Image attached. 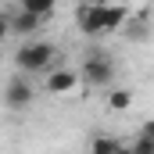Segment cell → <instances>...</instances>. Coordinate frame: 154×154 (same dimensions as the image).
I'll use <instances>...</instances> for the list:
<instances>
[{"instance_id": "obj_14", "label": "cell", "mask_w": 154, "mask_h": 154, "mask_svg": "<svg viewBox=\"0 0 154 154\" xmlns=\"http://www.w3.org/2000/svg\"><path fill=\"white\" fill-rule=\"evenodd\" d=\"M118 154H133V151H129V147H125V143H122V147H118Z\"/></svg>"}, {"instance_id": "obj_9", "label": "cell", "mask_w": 154, "mask_h": 154, "mask_svg": "<svg viewBox=\"0 0 154 154\" xmlns=\"http://www.w3.org/2000/svg\"><path fill=\"white\" fill-rule=\"evenodd\" d=\"M108 108H111V111H129V108H133V93H129L125 86H111V90H108Z\"/></svg>"}, {"instance_id": "obj_13", "label": "cell", "mask_w": 154, "mask_h": 154, "mask_svg": "<svg viewBox=\"0 0 154 154\" xmlns=\"http://www.w3.org/2000/svg\"><path fill=\"white\" fill-rule=\"evenodd\" d=\"M7 32H11V29H7V18L0 14V43H4V36H7Z\"/></svg>"}, {"instance_id": "obj_6", "label": "cell", "mask_w": 154, "mask_h": 154, "mask_svg": "<svg viewBox=\"0 0 154 154\" xmlns=\"http://www.w3.org/2000/svg\"><path fill=\"white\" fill-rule=\"evenodd\" d=\"M7 29H11V32H22V36H29V32H36V29H39V18L25 14V11L18 7V11L7 18Z\"/></svg>"}, {"instance_id": "obj_5", "label": "cell", "mask_w": 154, "mask_h": 154, "mask_svg": "<svg viewBox=\"0 0 154 154\" xmlns=\"http://www.w3.org/2000/svg\"><path fill=\"white\" fill-rule=\"evenodd\" d=\"M79 86V72L75 68H54L50 75H47V93H54V97H61V93H72Z\"/></svg>"}, {"instance_id": "obj_4", "label": "cell", "mask_w": 154, "mask_h": 154, "mask_svg": "<svg viewBox=\"0 0 154 154\" xmlns=\"http://www.w3.org/2000/svg\"><path fill=\"white\" fill-rule=\"evenodd\" d=\"M75 22L82 36H104V4H82L75 7Z\"/></svg>"}, {"instance_id": "obj_2", "label": "cell", "mask_w": 154, "mask_h": 154, "mask_svg": "<svg viewBox=\"0 0 154 154\" xmlns=\"http://www.w3.org/2000/svg\"><path fill=\"white\" fill-rule=\"evenodd\" d=\"M111 79H115V61L108 54H86L82 57L79 82H86V86H111Z\"/></svg>"}, {"instance_id": "obj_15", "label": "cell", "mask_w": 154, "mask_h": 154, "mask_svg": "<svg viewBox=\"0 0 154 154\" xmlns=\"http://www.w3.org/2000/svg\"><path fill=\"white\" fill-rule=\"evenodd\" d=\"M0 61H4V50H0Z\"/></svg>"}, {"instance_id": "obj_1", "label": "cell", "mask_w": 154, "mask_h": 154, "mask_svg": "<svg viewBox=\"0 0 154 154\" xmlns=\"http://www.w3.org/2000/svg\"><path fill=\"white\" fill-rule=\"evenodd\" d=\"M57 57H61V54L54 50V43H47V39H29V43H22V47H18L14 65H18V72H22V75H32V72H47Z\"/></svg>"}, {"instance_id": "obj_8", "label": "cell", "mask_w": 154, "mask_h": 154, "mask_svg": "<svg viewBox=\"0 0 154 154\" xmlns=\"http://www.w3.org/2000/svg\"><path fill=\"white\" fill-rule=\"evenodd\" d=\"M54 0H22V11L25 14H32V18H39V22H47L50 14H54Z\"/></svg>"}, {"instance_id": "obj_3", "label": "cell", "mask_w": 154, "mask_h": 154, "mask_svg": "<svg viewBox=\"0 0 154 154\" xmlns=\"http://www.w3.org/2000/svg\"><path fill=\"white\" fill-rule=\"evenodd\" d=\"M32 97H36V90H32V82H29L25 75H14L7 86H4V104H7L11 111L29 108V104H32Z\"/></svg>"}, {"instance_id": "obj_10", "label": "cell", "mask_w": 154, "mask_h": 154, "mask_svg": "<svg viewBox=\"0 0 154 154\" xmlns=\"http://www.w3.org/2000/svg\"><path fill=\"white\" fill-rule=\"evenodd\" d=\"M118 143L115 136H108V133H97L93 140H90V154H118Z\"/></svg>"}, {"instance_id": "obj_12", "label": "cell", "mask_w": 154, "mask_h": 154, "mask_svg": "<svg viewBox=\"0 0 154 154\" xmlns=\"http://www.w3.org/2000/svg\"><path fill=\"white\" fill-rule=\"evenodd\" d=\"M140 136H147V140H154V118H147V122L140 125Z\"/></svg>"}, {"instance_id": "obj_7", "label": "cell", "mask_w": 154, "mask_h": 154, "mask_svg": "<svg viewBox=\"0 0 154 154\" xmlns=\"http://www.w3.org/2000/svg\"><path fill=\"white\" fill-rule=\"evenodd\" d=\"M125 18H129V7H111V4H104V32H115L125 25Z\"/></svg>"}, {"instance_id": "obj_11", "label": "cell", "mask_w": 154, "mask_h": 154, "mask_svg": "<svg viewBox=\"0 0 154 154\" xmlns=\"http://www.w3.org/2000/svg\"><path fill=\"white\" fill-rule=\"evenodd\" d=\"M129 151H133V154H154V140H147V136L136 133V140L129 143Z\"/></svg>"}]
</instances>
